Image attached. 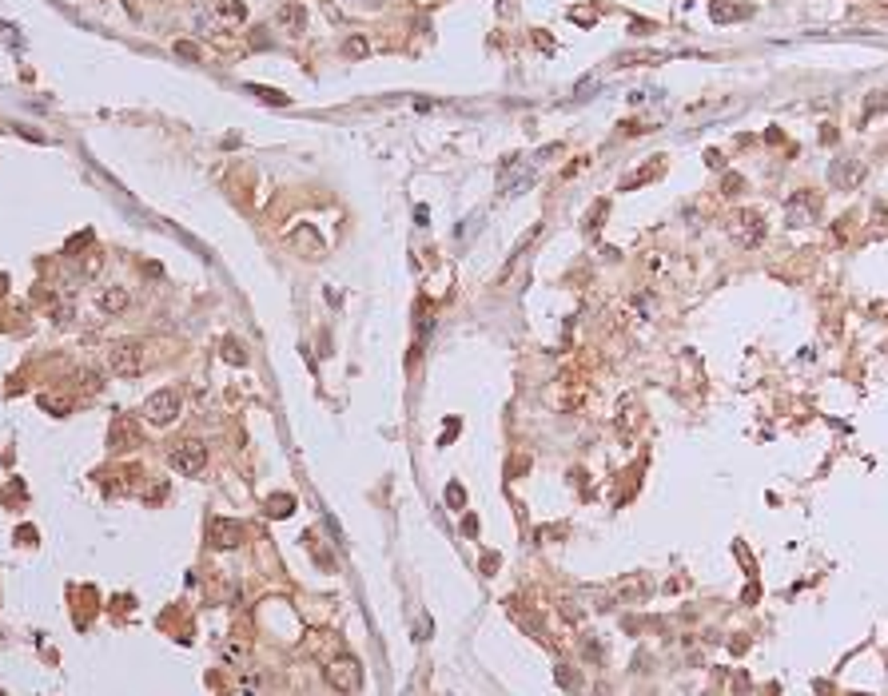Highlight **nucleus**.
<instances>
[{"label": "nucleus", "mask_w": 888, "mask_h": 696, "mask_svg": "<svg viewBox=\"0 0 888 696\" xmlns=\"http://www.w3.org/2000/svg\"><path fill=\"white\" fill-rule=\"evenodd\" d=\"M108 366L120 378H140L151 366V350L144 342H116L112 350H108Z\"/></svg>", "instance_id": "f257e3e1"}, {"label": "nucleus", "mask_w": 888, "mask_h": 696, "mask_svg": "<svg viewBox=\"0 0 888 696\" xmlns=\"http://www.w3.org/2000/svg\"><path fill=\"white\" fill-rule=\"evenodd\" d=\"M180 410H184V398H180V390H155V394L144 402V418H148V422H155V426H168V422H175V418H180Z\"/></svg>", "instance_id": "f03ea898"}, {"label": "nucleus", "mask_w": 888, "mask_h": 696, "mask_svg": "<svg viewBox=\"0 0 888 696\" xmlns=\"http://www.w3.org/2000/svg\"><path fill=\"white\" fill-rule=\"evenodd\" d=\"M204 462H208L204 442H180V446L171 450V466H175L180 473H199V470H204Z\"/></svg>", "instance_id": "7ed1b4c3"}, {"label": "nucleus", "mask_w": 888, "mask_h": 696, "mask_svg": "<svg viewBox=\"0 0 888 696\" xmlns=\"http://www.w3.org/2000/svg\"><path fill=\"white\" fill-rule=\"evenodd\" d=\"M733 231H737V239L745 247H753V243H761V239H765V215H761V211H753V207H745L737 215V227H733Z\"/></svg>", "instance_id": "20e7f679"}, {"label": "nucleus", "mask_w": 888, "mask_h": 696, "mask_svg": "<svg viewBox=\"0 0 888 696\" xmlns=\"http://www.w3.org/2000/svg\"><path fill=\"white\" fill-rule=\"evenodd\" d=\"M96 306H100L104 315H120V311H128V287H108V291H100Z\"/></svg>", "instance_id": "39448f33"}, {"label": "nucleus", "mask_w": 888, "mask_h": 696, "mask_svg": "<svg viewBox=\"0 0 888 696\" xmlns=\"http://www.w3.org/2000/svg\"><path fill=\"white\" fill-rule=\"evenodd\" d=\"M279 24L287 28V36H303V28H307V16H303L299 4H287V8H279Z\"/></svg>", "instance_id": "423d86ee"}, {"label": "nucleus", "mask_w": 888, "mask_h": 696, "mask_svg": "<svg viewBox=\"0 0 888 696\" xmlns=\"http://www.w3.org/2000/svg\"><path fill=\"white\" fill-rule=\"evenodd\" d=\"M813 199L809 195H801V199H789V227H805L809 219H813Z\"/></svg>", "instance_id": "0eeeda50"}, {"label": "nucleus", "mask_w": 888, "mask_h": 696, "mask_svg": "<svg viewBox=\"0 0 888 696\" xmlns=\"http://www.w3.org/2000/svg\"><path fill=\"white\" fill-rule=\"evenodd\" d=\"M860 164H856V159H849V155H845V159H841V164H836V171H832V183H836V188H849L852 179H856V175H860Z\"/></svg>", "instance_id": "6e6552de"}, {"label": "nucleus", "mask_w": 888, "mask_h": 696, "mask_svg": "<svg viewBox=\"0 0 888 696\" xmlns=\"http://www.w3.org/2000/svg\"><path fill=\"white\" fill-rule=\"evenodd\" d=\"M343 52H347L351 60H362L367 52H371V44H367V36H351L347 44H343Z\"/></svg>", "instance_id": "1a4fd4ad"}, {"label": "nucleus", "mask_w": 888, "mask_h": 696, "mask_svg": "<svg viewBox=\"0 0 888 696\" xmlns=\"http://www.w3.org/2000/svg\"><path fill=\"white\" fill-rule=\"evenodd\" d=\"M347 669H351V664H335V669H331V680H335L339 688H355V673H347Z\"/></svg>", "instance_id": "9d476101"}, {"label": "nucleus", "mask_w": 888, "mask_h": 696, "mask_svg": "<svg viewBox=\"0 0 888 696\" xmlns=\"http://www.w3.org/2000/svg\"><path fill=\"white\" fill-rule=\"evenodd\" d=\"M255 96H263L267 104H287V96L283 92H271V88H251Z\"/></svg>", "instance_id": "9b49d317"}, {"label": "nucleus", "mask_w": 888, "mask_h": 696, "mask_svg": "<svg viewBox=\"0 0 888 696\" xmlns=\"http://www.w3.org/2000/svg\"><path fill=\"white\" fill-rule=\"evenodd\" d=\"M737 188H741V175H729L725 179V195H737Z\"/></svg>", "instance_id": "f8f14e48"}]
</instances>
